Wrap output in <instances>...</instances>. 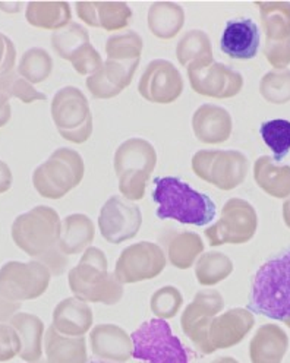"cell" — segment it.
I'll use <instances>...</instances> for the list:
<instances>
[{
    "label": "cell",
    "mask_w": 290,
    "mask_h": 363,
    "mask_svg": "<svg viewBox=\"0 0 290 363\" xmlns=\"http://www.w3.org/2000/svg\"><path fill=\"white\" fill-rule=\"evenodd\" d=\"M143 214L135 203L122 196H111L106 201L99 216V229L104 240L113 245L130 240L141 229Z\"/></svg>",
    "instance_id": "5bb4252c"
},
{
    "label": "cell",
    "mask_w": 290,
    "mask_h": 363,
    "mask_svg": "<svg viewBox=\"0 0 290 363\" xmlns=\"http://www.w3.org/2000/svg\"><path fill=\"white\" fill-rule=\"evenodd\" d=\"M26 18L35 28L56 33L71 24L72 11L68 2H30Z\"/></svg>",
    "instance_id": "4dcf8cb0"
},
{
    "label": "cell",
    "mask_w": 290,
    "mask_h": 363,
    "mask_svg": "<svg viewBox=\"0 0 290 363\" xmlns=\"http://www.w3.org/2000/svg\"><path fill=\"white\" fill-rule=\"evenodd\" d=\"M192 129L199 143L208 145L223 144L230 138L233 121L230 113L225 107L203 104L194 113Z\"/></svg>",
    "instance_id": "ffe728a7"
},
{
    "label": "cell",
    "mask_w": 290,
    "mask_h": 363,
    "mask_svg": "<svg viewBox=\"0 0 290 363\" xmlns=\"http://www.w3.org/2000/svg\"><path fill=\"white\" fill-rule=\"evenodd\" d=\"M255 325V316L247 308H233L217 315L208 330V342L213 350L230 349L243 342Z\"/></svg>",
    "instance_id": "2e32d148"
},
{
    "label": "cell",
    "mask_w": 290,
    "mask_h": 363,
    "mask_svg": "<svg viewBox=\"0 0 290 363\" xmlns=\"http://www.w3.org/2000/svg\"><path fill=\"white\" fill-rule=\"evenodd\" d=\"M90 347L96 359L108 363H126L132 357V338L116 324H99L90 331Z\"/></svg>",
    "instance_id": "d6986e66"
},
{
    "label": "cell",
    "mask_w": 290,
    "mask_h": 363,
    "mask_svg": "<svg viewBox=\"0 0 290 363\" xmlns=\"http://www.w3.org/2000/svg\"><path fill=\"white\" fill-rule=\"evenodd\" d=\"M260 94L272 104H286L290 101V71H270L260 81Z\"/></svg>",
    "instance_id": "f35d334b"
},
{
    "label": "cell",
    "mask_w": 290,
    "mask_h": 363,
    "mask_svg": "<svg viewBox=\"0 0 290 363\" xmlns=\"http://www.w3.org/2000/svg\"><path fill=\"white\" fill-rule=\"evenodd\" d=\"M225 309V299L217 290H201L185 308L181 316L184 334L191 340L195 349L203 354H213L208 342V330L214 318Z\"/></svg>",
    "instance_id": "8fae6325"
},
{
    "label": "cell",
    "mask_w": 290,
    "mask_h": 363,
    "mask_svg": "<svg viewBox=\"0 0 290 363\" xmlns=\"http://www.w3.org/2000/svg\"><path fill=\"white\" fill-rule=\"evenodd\" d=\"M157 164L155 148L143 138H129L115 152L116 176L126 173H152Z\"/></svg>",
    "instance_id": "603a6c76"
},
{
    "label": "cell",
    "mask_w": 290,
    "mask_h": 363,
    "mask_svg": "<svg viewBox=\"0 0 290 363\" xmlns=\"http://www.w3.org/2000/svg\"><path fill=\"white\" fill-rule=\"evenodd\" d=\"M12 172L9 169V166L0 160V194H5L11 189L12 186Z\"/></svg>",
    "instance_id": "681fc988"
},
{
    "label": "cell",
    "mask_w": 290,
    "mask_h": 363,
    "mask_svg": "<svg viewBox=\"0 0 290 363\" xmlns=\"http://www.w3.org/2000/svg\"><path fill=\"white\" fill-rule=\"evenodd\" d=\"M147 22L154 37L172 40L185 26V11L173 2H155L148 9Z\"/></svg>",
    "instance_id": "f546056e"
},
{
    "label": "cell",
    "mask_w": 290,
    "mask_h": 363,
    "mask_svg": "<svg viewBox=\"0 0 290 363\" xmlns=\"http://www.w3.org/2000/svg\"><path fill=\"white\" fill-rule=\"evenodd\" d=\"M138 66L140 60L118 62L107 59L99 72L87 78V89L90 91L94 99L99 100L118 97L125 88L130 85Z\"/></svg>",
    "instance_id": "e0dca14e"
},
{
    "label": "cell",
    "mask_w": 290,
    "mask_h": 363,
    "mask_svg": "<svg viewBox=\"0 0 290 363\" xmlns=\"http://www.w3.org/2000/svg\"><path fill=\"white\" fill-rule=\"evenodd\" d=\"M35 261L41 262L44 267H46L50 271L52 277L62 276L63 272L68 269V265H69V257L65 255L57 245L49 249L46 254L35 258Z\"/></svg>",
    "instance_id": "bcb514c9"
},
{
    "label": "cell",
    "mask_w": 290,
    "mask_h": 363,
    "mask_svg": "<svg viewBox=\"0 0 290 363\" xmlns=\"http://www.w3.org/2000/svg\"><path fill=\"white\" fill-rule=\"evenodd\" d=\"M132 357L141 363H189L181 338H177L167 321L152 318L130 334Z\"/></svg>",
    "instance_id": "8992f818"
},
{
    "label": "cell",
    "mask_w": 290,
    "mask_h": 363,
    "mask_svg": "<svg viewBox=\"0 0 290 363\" xmlns=\"http://www.w3.org/2000/svg\"><path fill=\"white\" fill-rule=\"evenodd\" d=\"M12 116V108L9 103V97L4 93H0V128L8 125Z\"/></svg>",
    "instance_id": "f907efd6"
},
{
    "label": "cell",
    "mask_w": 290,
    "mask_h": 363,
    "mask_svg": "<svg viewBox=\"0 0 290 363\" xmlns=\"http://www.w3.org/2000/svg\"><path fill=\"white\" fill-rule=\"evenodd\" d=\"M265 40L283 41L290 38V4L289 2H257Z\"/></svg>",
    "instance_id": "d6a6232c"
},
{
    "label": "cell",
    "mask_w": 290,
    "mask_h": 363,
    "mask_svg": "<svg viewBox=\"0 0 290 363\" xmlns=\"http://www.w3.org/2000/svg\"><path fill=\"white\" fill-rule=\"evenodd\" d=\"M74 69L79 74V75H94L96 72H99L104 62L100 56V53L96 50L94 45L90 43L87 48L71 62Z\"/></svg>",
    "instance_id": "ee69618b"
},
{
    "label": "cell",
    "mask_w": 290,
    "mask_h": 363,
    "mask_svg": "<svg viewBox=\"0 0 290 363\" xmlns=\"http://www.w3.org/2000/svg\"><path fill=\"white\" fill-rule=\"evenodd\" d=\"M283 220L284 224L290 229V196L283 203Z\"/></svg>",
    "instance_id": "816d5d0a"
},
{
    "label": "cell",
    "mask_w": 290,
    "mask_h": 363,
    "mask_svg": "<svg viewBox=\"0 0 290 363\" xmlns=\"http://www.w3.org/2000/svg\"><path fill=\"white\" fill-rule=\"evenodd\" d=\"M93 309L84 301L66 298L53 311L52 327L66 337H84L93 328Z\"/></svg>",
    "instance_id": "7402d4cb"
},
{
    "label": "cell",
    "mask_w": 290,
    "mask_h": 363,
    "mask_svg": "<svg viewBox=\"0 0 290 363\" xmlns=\"http://www.w3.org/2000/svg\"><path fill=\"white\" fill-rule=\"evenodd\" d=\"M261 35L255 22L250 18L229 21L221 34L220 49L235 60H251L260 50Z\"/></svg>",
    "instance_id": "ac0fdd59"
},
{
    "label": "cell",
    "mask_w": 290,
    "mask_h": 363,
    "mask_svg": "<svg viewBox=\"0 0 290 363\" xmlns=\"http://www.w3.org/2000/svg\"><path fill=\"white\" fill-rule=\"evenodd\" d=\"M289 350V337L276 324L261 325L250 343L251 363H281Z\"/></svg>",
    "instance_id": "cb8c5ba5"
},
{
    "label": "cell",
    "mask_w": 290,
    "mask_h": 363,
    "mask_svg": "<svg viewBox=\"0 0 290 363\" xmlns=\"http://www.w3.org/2000/svg\"><path fill=\"white\" fill-rule=\"evenodd\" d=\"M258 229V216L251 202L232 198L221 208L220 218L206 230L210 246L242 245L250 242Z\"/></svg>",
    "instance_id": "9c48e42d"
},
{
    "label": "cell",
    "mask_w": 290,
    "mask_h": 363,
    "mask_svg": "<svg viewBox=\"0 0 290 363\" xmlns=\"http://www.w3.org/2000/svg\"><path fill=\"white\" fill-rule=\"evenodd\" d=\"M254 179L260 189L274 198L290 196V166L274 162L270 155L257 158L254 164Z\"/></svg>",
    "instance_id": "f1b7e54d"
},
{
    "label": "cell",
    "mask_w": 290,
    "mask_h": 363,
    "mask_svg": "<svg viewBox=\"0 0 290 363\" xmlns=\"http://www.w3.org/2000/svg\"><path fill=\"white\" fill-rule=\"evenodd\" d=\"M0 93L6 94L9 99H19L22 103L30 104L34 101L48 100V96L37 91L33 84L26 81L18 72L11 71L8 74L0 75Z\"/></svg>",
    "instance_id": "60d3db41"
},
{
    "label": "cell",
    "mask_w": 290,
    "mask_h": 363,
    "mask_svg": "<svg viewBox=\"0 0 290 363\" xmlns=\"http://www.w3.org/2000/svg\"><path fill=\"white\" fill-rule=\"evenodd\" d=\"M44 353L48 363H88L87 340L66 337L49 327L44 334Z\"/></svg>",
    "instance_id": "4316f807"
},
{
    "label": "cell",
    "mask_w": 290,
    "mask_h": 363,
    "mask_svg": "<svg viewBox=\"0 0 290 363\" xmlns=\"http://www.w3.org/2000/svg\"><path fill=\"white\" fill-rule=\"evenodd\" d=\"M96 236V225L85 214H71L62 223V235L57 246L65 255H77L87 251Z\"/></svg>",
    "instance_id": "83f0119b"
},
{
    "label": "cell",
    "mask_w": 290,
    "mask_h": 363,
    "mask_svg": "<svg viewBox=\"0 0 290 363\" xmlns=\"http://www.w3.org/2000/svg\"><path fill=\"white\" fill-rule=\"evenodd\" d=\"M182 305L184 294L174 286H164L159 289L157 291L152 293L150 299L151 312L155 315V318L164 321L172 320V318L179 313Z\"/></svg>",
    "instance_id": "ab89813d"
},
{
    "label": "cell",
    "mask_w": 290,
    "mask_h": 363,
    "mask_svg": "<svg viewBox=\"0 0 290 363\" xmlns=\"http://www.w3.org/2000/svg\"><path fill=\"white\" fill-rule=\"evenodd\" d=\"M151 174L150 173H126L119 176V191L128 201H141L145 195Z\"/></svg>",
    "instance_id": "b9f144b4"
},
{
    "label": "cell",
    "mask_w": 290,
    "mask_h": 363,
    "mask_svg": "<svg viewBox=\"0 0 290 363\" xmlns=\"http://www.w3.org/2000/svg\"><path fill=\"white\" fill-rule=\"evenodd\" d=\"M152 199L157 203L155 214L160 220H174L181 224L203 227L216 217L213 199L192 189L186 182L176 176L155 177Z\"/></svg>",
    "instance_id": "6da1fadb"
},
{
    "label": "cell",
    "mask_w": 290,
    "mask_h": 363,
    "mask_svg": "<svg viewBox=\"0 0 290 363\" xmlns=\"http://www.w3.org/2000/svg\"><path fill=\"white\" fill-rule=\"evenodd\" d=\"M9 324L16 330L21 340L19 357L27 363H37L44 352V323L34 313L18 312Z\"/></svg>",
    "instance_id": "484cf974"
},
{
    "label": "cell",
    "mask_w": 290,
    "mask_h": 363,
    "mask_svg": "<svg viewBox=\"0 0 290 363\" xmlns=\"http://www.w3.org/2000/svg\"><path fill=\"white\" fill-rule=\"evenodd\" d=\"M53 72V59L48 50L33 48L22 55L18 74L30 84H41Z\"/></svg>",
    "instance_id": "d590c367"
},
{
    "label": "cell",
    "mask_w": 290,
    "mask_h": 363,
    "mask_svg": "<svg viewBox=\"0 0 290 363\" xmlns=\"http://www.w3.org/2000/svg\"><path fill=\"white\" fill-rule=\"evenodd\" d=\"M262 141L273 152L274 162H281L290 152V122L284 119H273L264 122L260 128Z\"/></svg>",
    "instance_id": "74e56055"
},
{
    "label": "cell",
    "mask_w": 290,
    "mask_h": 363,
    "mask_svg": "<svg viewBox=\"0 0 290 363\" xmlns=\"http://www.w3.org/2000/svg\"><path fill=\"white\" fill-rule=\"evenodd\" d=\"M50 280V271L35 259L9 261L0 268V296L19 303L34 301L46 293Z\"/></svg>",
    "instance_id": "30bf717a"
},
{
    "label": "cell",
    "mask_w": 290,
    "mask_h": 363,
    "mask_svg": "<svg viewBox=\"0 0 290 363\" xmlns=\"http://www.w3.org/2000/svg\"><path fill=\"white\" fill-rule=\"evenodd\" d=\"M88 363H108V362H101L99 359H93V360H88Z\"/></svg>",
    "instance_id": "db71d44e"
},
{
    "label": "cell",
    "mask_w": 290,
    "mask_h": 363,
    "mask_svg": "<svg viewBox=\"0 0 290 363\" xmlns=\"http://www.w3.org/2000/svg\"><path fill=\"white\" fill-rule=\"evenodd\" d=\"M85 164L78 151L57 148L33 173L35 191L48 199H60L75 189L84 179Z\"/></svg>",
    "instance_id": "277c9868"
},
{
    "label": "cell",
    "mask_w": 290,
    "mask_h": 363,
    "mask_svg": "<svg viewBox=\"0 0 290 363\" xmlns=\"http://www.w3.org/2000/svg\"><path fill=\"white\" fill-rule=\"evenodd\" d=\"M211 363H240V362L230 356H221V357H217L216 360H213Z\"/></svg>",
    "instance_id": "f5cc1de1"
},
{
    "label": "cell",
    "mask_w": 290,
    "mask_h": 363,
    "mask_svg": "<svg viewBox=\"0 0 290 363\" xmlns=\"http://www.w3.org/2000/svg\"><path fill=\"white\" fill-rule=\"evenodd\" d=\"M176 57L182 66L214 63L213 45L207 33L201 30L186 31L176 45Z\"/></svg>",
    "instance_id": "1f68e13d"
},
{
    "label": "cell",
    "mask_w": 290,
    "mask_h": 363,
    "mask_svg": "<svg viewBox=\"0 0 290 363\" xmlns=\"http://www.w3.org/2000/svg\"><path fill=\"white\" fill-rule=\"evenodd\" d=\"M77 13L88 27L119 31L132 22L133 12L125 2H78Z\"/></svg>",
    "instance_id": "44dd1931"
},
{
    "label": "cell",
    "mask_w": 290,
    "mask_h": 363,
    "mask_svg": "<svg viewBox=\"0 0 290 363\" xmlns=\"http://www.w3.org/2000/svg\"><path fill=\"white\" fill-rule=\"evenodd\" d=\"M284 324H286V325L290 328V320H286V321H284Z\"/></svg>",
    "instance_id": "11a10c76"
},
{
    "label": "cell",
    "mask_w": 290,
    "mask_h": 363,
    "mask_svg": "<svg viewBox=\"0 0 290 363\" xmlns=\"http://www.w3.org/2000/svg\"><path fill=\"white\" fill-rule=\"evenodd\" d=\"M233 272L232 259L223 252H204L195 262V277L204 287H211L226 280Z\"/></svg>",
    "instance_id": "836d02e7"
},
{
    "label": "cell",
    "mask_w": 290,
    "mask_h": 363,
    "mask_svg": "<svg viewBox=\"0 0 290 363\" xmlns=\"http://www.w3.org/2000/svg\"><path fill=\"white\" fill-rule=\"evenodd\" d=\"M167 258L163 247L154 242H138L125 247L115 267V276L122 284L141 283L160 276Z\"/></svg>",
    "instance_id": "7c38bea8"
},
{
    "label": "cell",
    "mask_w": 290,
    "mask_h": 363,
    "mask_svg": "<svg viewBox=\"0 0 290 363\" xmlns=\"http://www.w3.org/2000/svg\"><path fill=\"white\" fill-rule=\"evenodd\" d=\"M264 55L276 71L287 69V66L290 65V38L283 41L265 40Z\"/></svg>",
    "instance_id": "7bdbcfd3"
},
{
    "label": "cell",
    "mask_w": 290,
    "mask_h": 363,
    "mask_svg": "<svg viewBox=\"0 0 290 363\" xmlns=\"http://www.w3.org/2000/svg\"><path fill=\"white\" fill-rule=\"evenodd\" d=\"M247 309L274 321L290 320V246L258 268Z\"/></svg>",
    "instance_id": "7a4b0ae2"
},
{
    "label": "cell",
    "mask_w": 290,
    "mask_h": 363,
    "mask_svg": "<svg viewBox=\"0 0 290 363\" xmlns=\"http://www.w3.org/2000/svg\"><path fill=\"white\" fill-rule=\"evenodd\" d=\"M21 352V340L11 324H0V362H9Z\"/></svg>",
    "instance_id": "f6af8a7d"
},
{
    "label": "cell",
    "mask_w": 290,
    "mask_h": 363,
    "mask_svg": "<svg viewBox=\"0 0 290 363\" xmlns=\"http://www.w3.org/2000/svg\"><path fill=\"white\" fill-rule=\"evenodd\" d=\"M90 44V33L85 27L71 22L68 27H65L52 35V45L59 57L72 62L85 48Z\"/></svg>",
    "instance_id": "e575fe53"
},
{
    "label": "cell",
    "mask_w": 290,
    "mask_h": 363,
    "mask_svg": "<svg viewBox=\"0 0 290 363\" xmlns=\"http://www.w3.org/2000/svg\"><path fill=\"white\" fill-rule=\"evenodd\" d=\"M143 99L155 104H170L184 93V78L177 67L164 59L151 60L140 78Z\"/></svg>",
    "instance_id": "9a60e30c"
},
{
    "label": "cell",
    "mask_w": 290,
    "mask_h": 363,
    "mask_svg": "<svg viewBox=\"0 0 290 363\" xmlns=\"http://www.w3.org/2000/svg\"><path fill=\"white\" fill-rule=\"evenodd\" d=\"M160 242L169 262L177 269L191 268L204 254V242L199 235L192 232L166 230L160 235Z\"/></svg>",
    "instance_id": "d4e9b609"
},
{
    "label": "cell",
    "mask_w": 290,
    "mask_h": 363,
    "mask_svg": "<svg viewBox=\"0 0 290 363\" xmlns=\"http://www.w3.org/2000/svg\"><path fill=\"white\" fill-rule=\"evenodd\" d=\"M68 283L74 298L87 303L116 305L125 291L115 272H108L106 254L96 246L84 251L78 265L69 269Z\"/></svg>",
    "instance_id": "3957f363"
},
{
    "label": "cell",
    "mask_w": 290,
    "mask_h": 363,
    "mask_svg": "<svg viewBox=\"0 0 290 363\" xmlns=\"http://www.w3.org/2000/svg\"><path fill=\"white\" fill-rule=\"evenodd\" d=\"M192 170L207 184L232 191L247 179L250 163L247 155L236 150H201L192 157Z\"/></svg>",
    "instance_id": "ba28073f"
},
{
    "label": "cell",
    "mask_w": 290,
    "mask_h": 363,
    "mask_svg": "<svg viewBox=\"0 0 290 363\" xmlns=\"http://www.w3.org/2000/svg\"><path fill=\"white\" fill-rule=\"evenodd\" d=\"M52 119L63 140L84 144L93 135V115L85 94L77 86H63L50 106Z\"/></svg>",
    "instance_id": "52a82bcc"
},
{
    "label": "cell",
    "mask_w": 290,
    "mask_h": 363,
    "mask_svg": "<svg viewBox=\"0 0 290 363\" xmlns=\"http://www.w3.org/2000/svg\"><path fill=\"white\" fill-rule=\"evenodd\" d=\"M37 363H48V362H43V360H40V362H37Z\"/></svg>",
    "instance_id": "9f6ffc18"
},
{
    "label": "cell",
    "mask_w": 290,
    "mask_h": 363,
    "mask_svg": "<svg viewBox=\"0 0 290 363\" xmlns=\"http://www.w3.org/2000/svg\"><path fill=\"white\" fill-rule=\"evenodd\" d=\"M186 69L189 84L199 96L218 100L233 99L243 88V77L225 63L189 65Z\"/></svg>",
    "instance_id": "4fadbf2b"
},
{
    "label": "cell",
    "mask_w": 290,
    "mask_h": 363,
    "mask_svg": "<svg viewBox=\"0 0 290 363\" xmlns=\"http://www.w3.org/2000/svg\"><path fill=\"white\" fill-rule=\"evenodd\" d=\"M144 49L143 37L135 31H125L110 35L106 41V55L108 60L132 62L140 60Z\"/></svg>",
    "instance_id": "8d00e7d4"
},
{
    "label": "cell",
    "mask_w": 290,
    "mask_h": 363,
    "mask_svg": "<svg viewBox=\"0 0 290 363\" xmlns=\"http://www.w3.org/2000/svg\"><path fill=\"white\" fill-rule=\"evenodd\" d=\"M16 49L9 37L0 33V75L13 71Z\"/></svg>",
    "instance_id": "7dc6e473"
},
{
    "label": "cell",
    "mask_w": 290,
    "mask_h": 363,
    "mask_svg": "<svg viewBox=\"0 0 290 363\" xmlns=\"http://www.w3.org/2000/svg\"><path fill=\"white\" fill-rule=\"evenodd\" d=\"M11 233L21 251L35 259L59 243L62 220L52 207L37 206L15 218Z\"/></svg>",
    "instance_id": "5b68a950"
},
{
    "label": "cell",
    "mask_w": 290,
    "mask_h": 363,
    "mask_svg": "<svg viewBox=\"0 0 290 363\" xmlns=\"http://www.w3.org/2000/svg\"><path fill=\"white\" fill-rule=\"evenodd\" d=\"M22 303L19 302H12L5 299L4 296H0V324H6L11 321L12 318L19 312Z\"/></svg>",
    "instance_id": "c3c4849f"
}]
</instances>
